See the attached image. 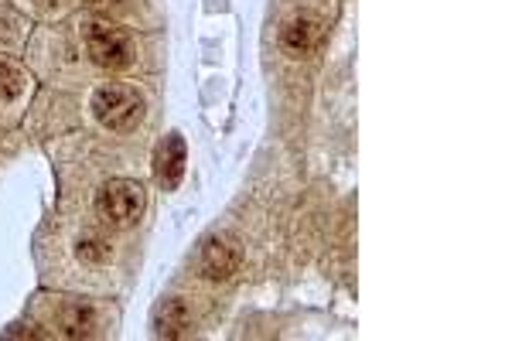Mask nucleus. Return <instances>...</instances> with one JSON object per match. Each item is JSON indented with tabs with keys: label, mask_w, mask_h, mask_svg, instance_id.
<instances>
[{
	"label": "nucleus",
	"mask_w": 512,
	"mask_h": 341,
	"mask_svg": "<svg viewBox=\"0 0 512 341\" xmlns=\"http://www.w3.org/2000/svg\"><path fill=\"white\" fill-rule=\"evenodd\" d=\"M188 324H192V318H188V307L181 301H168L158 311V318H154V331H158L161 338H178L188 331Z\"/></svg>",
	"instance_id": "nucleus-7"
},
{
	"label": "nucleus",
	"mask_w": 512,
	"mask_h": 341,
	"mask_svg": "<svg viewBox=\"0 0 512 341\" xmlns=\"http://www.w3.org/2000/svg\"><path fill=\"white\" fill-rule=\"evenodd\" d=\"M86 52L99 65V69L120 72L134 62V41L123 28L106 21H93L86 28Z\"/></svg>",
	"instance_id": "nucleus-3"
},
{
	"label": "nucleus",
	"mask_w": 512,
	"mask_h": 341,
	"mask_svg": "<svg viewBox=\"0 0 512 341\" xmlns=\"http://www.w3.org/2000/svg\"><path fill=\"white\" fill-rule=\"evenodd\" d=\"M38 4H41V7H59L62 0H38Z\"/></svg>",
	"instance_id": "nucleus-11"
},
{
	"label": "nucleus",
	"mask_w": 512,
	"mask_h": 341,
	"mask_svg": "<svg viewBox=\"0 0 512 341\" xmlns=\"http://www.w3.org/2000/svg\"><path fill=\"white\" fill-rule=\"evenodd\" d=\"M236 263H239V256H236V249L229 246V243H209L202 249V273L209 280H226L229 273L236 270Z\"/></svg>",
	"instance_id": "nucleus-6"
},
{
	"label": "nucleus",
	"mask_w": 512,
	"mask_h": 341,
	"mask_svg": "<svg viewBox=\"0 0 512 341\" xmlns=\"http://www.w3.org/2000/svg\"><path fill=\"white\" fill-rule=\"evenodd\" d=\"M93 311H82V307H76V311L65 318V335H72V338H82V335H93Z\"/></svg>",
	"instance_id": "nucleus-9"
},
{
	"label": "nucleus",
	"mask_w": 512,
	"mask_h": 341,
	"mask_svg": "<svg viewBox=\"0 0 512 341\" xmlns=\"http://www.w3.org/2000/svg\"><path fill=\"white\" fill-rule=\"evenodd\" d=\"M96 212L106 226H117V229L134 226L140 219V212H144V188L127 178L110 181V185H103V191L96 195Z\"/></svg>",
	"instance_id": "nucleus-2"
},
{
	"label": "nucleus",
	"mask_w": 512,
	"mask_h": 341,
	"mask_svg": "<svg viewBox=\"0 0 512 341\" xmlns=\"http://www.w3.org/2000/svg\"><path fill=\"white\" fill-rule=\"evenodd\" d=\"M93 113L106 130L127 133L144 120V99H140L134 86H117V82H113V86L96 89Z\"/></svg>",
	"instance_id": "nucleus-1"
},
{
	"label": "nucleus",
	"mask_w": 512,
	"mask_h": 341,
	"mask_svg": "<svg viewBox=\"0 0 512 341\" xmlns=\"http://www.w3.org/2000/svg\"><path fill=\"white\" fill-rule=\"evenodd\" d=\"M89 7H96V11H110V7H123L127 0H86Z\"/></svg>",
	"instance_id": "nucleus-10"
},
{
	"label": "nucleus",
	"mask_w": 512,
	"mask_h": 341,
	"mask_svg": "<svg viewBox=\"0 0 512 341\" xmlns=\"http://www.w3.org/2000/svg\"><path fill=\"white\" fill-rule=\"evenodd\" d=\"M318 38H321V24L315 18H308V14L294 18L284 31H280V41H284V48L291 55H308L311 48L318 45Z\"/></svg>",
	"instance_id": "nucleus-5"
},
{
	"label": "nucleus",
	"mask_w": 512,
	"mask_h": 341,
	"mask_svg": "<svg viewBox=\"0 0 512 341\" xmlns=\"http://www.w3.org/2000/svg\"><path fill=\"white\" fill-rule=\"evenodd\" d=\"M154 174H158V185L164 191L178 188L181 174H185V140H181V133H171L161 144L158 161H154Z\"/></svg>",
	"instance_id": "nucleus-4"
},
{
	"label": "nucleus",
	"mask_w": 512,
	"mask_h": 341,
	"mask_svg": "<svg viewBox=\"0 0 512 341\" xmlns=\"http://www.w3.org/2000/svg\"><path fill=\"white\" fill-rule=\"evenodd\" d=\"M24 93V76L14 65L0 62V103H11V99H18Z\"/></svg>",
	"instance_id": "nucleus-8"
}]
</instances>
